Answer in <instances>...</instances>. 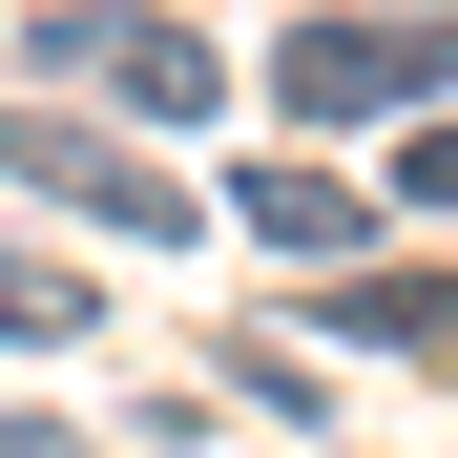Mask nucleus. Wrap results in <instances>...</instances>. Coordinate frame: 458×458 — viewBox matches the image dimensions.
Here are the masks:
<instances>
[{
    "instance_id": "423d86ee",
    "label": "nucleus",
    "mask_w": 458,
    "mask_h": 458,
    "mask_svg": "<svg viewBox=\"0 0 458 458\" xmlns=\"http://www.w3.org/2000/svg\"><path fill=\"white\" fill-rule=\"evenodd\" d=\"M105 313V271H63V250H0V354H63Z\"/></svg>"
},
{
    "instance_id": "39448f33",
    "label": "nucleus",
    "mask_w": 458,
    "mask_h": 458,
    "mask_svg": "<svg viewBox=\"0 0 458 458\" xmlns=\"http://www.w3.org/2000/svg\"><path fill=\"white\" fill-rule=\"evenodd\" d=\"M334 334L354 354H458V271H334Z\"/></svg>"
},
{
    "instance_id": "f03ea898",
    "label": "nucleus",
    "mask_w": 458,
    "mask_h": 458,
    "mask_svg": "<svg viewBox=\"0 0 458 458\" xmlns=\"http://www.w3.org/2000/svg\"><path fill=\"white\" fill-rule=\"evenodd\" d=\"M21 63H63V84H105L125 125H208V84H229V63L167 21V0H63V21L21 42Z\"/></svg>"
},
{
    "instance_id": "0eeeda50",
    "label": "nucleus",
    "mask_w": 458,
    "mask_h": 458,
    "mask_svg": "<svg viewBox=\"0 0 458 458\" xmlns=\"http://www.w3.org/2000/svg\"><path fill=\"white\" fill-rule=\"evenodd\" d=\"M396 188H417V208H458V105L417 125V167H396Z\"/></svg>"
},
{
    "instance_id": "20e7f679",
    "label": "nucleus",
    "mask_w": 458,
    "mask_h": 458,
    "mask_svg": "<svg viewBox=\"0 0 458 458\" xmlns=\"http://www.w3.org/2000/svg\"><path fill=\"white\" fill-rule=\"evenodd\" d=\"M229 229H250V250H292V271H354V229H375V208H354L334 167H250V188H229Z\"/></svg>"
},
{
    "instance_id": "7ed1b4c3",
    "label": "nucleus",
    "mask_w": 458,
    "mask_h": 458,
    "mask_svg": "<svg viewBox=\"0 0 458 458\" xmlns=\"http://www.w3.org/2000/svg\"><path fill=\"white\" fill-rule=\"evenodd\" d=\"M0 167H21L42 208H84V229H188V188L146 167V146H105L84 105H0Z\"/></svg>"
},
{
    "instance_id": "6e6552de",
    "label": "nucleus",
    "mask_w": 458,
    "mask_h": 458,
    "mask_svg": "<svg viewBox=\"0 0 458 458\" xmlns=\"http://www.w3.org/2000/svg\"><path fill=\"white\" fill-rule=\"evenodd\" d=\"M0 458H84V437H63V417H0Z\"/></svg>"
},
{
    "instance_id": "f257e3e1",
    "label": "nucleus",
    "mask_w": 458,
    "mask_h": 458,
    "mask_svg": "<svg viewBox=\"0 0 458 458\" xmlns=\"http://www.w3.org/2000/svg\"><path fill=\"white\" fill-rule=\"evenodd\" d=\"M271 105H292V125H396V105L437 125V105H458V21H417V0L292 21V42H271Z\"/></svg>"
}]
</instances>
